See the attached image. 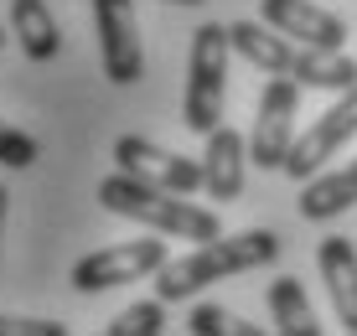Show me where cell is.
<instances>
[{
    "instance_id": "ba28073f",
    "label": "cell",
    "mask_w": 357,
    "mask_h": 336,
    "mask_svg": "<svg viewBox=\"0 0 357 336\" xmlns=\"http://www.w3.org/2000/svg\"><path fill=\"white\" fill-rule=\"evenodd\" d=\"M114 166L130 171V176H140V181L166 186V192H187V197L202 186V160L171 155V151H161V145L140 140V135H119L114 140Z\"/></svg>"
},
{
    "instance_id": "6da1fadb",
    "label": "cell",
    "mask_w": 357,
    "mask_h": 336,
    "mask_svg": "<svg viewBox=\"0 0 357 336\" xmlns=\"http://www.w3.org/2000/svg\"><path fill=\"white\" fill-rule=\"evenodd\" d=\"M280 243L269 228H249V233H218V238H207V243H197L192 254H181V259H166L161 269H155V295H161L166 305H176V300H187V295L197 290H207V284H218V280H228V275H249V269H264V264H275L280 259Z\"/></svg>"
},
{
    "instance_id": "e0dca14e",
    "label": "cell",
    "mask_w": 357,
    "mask_h": 336,
    "mask_svg": "<svg viewBox=\"0 0 357 336\" xmlns=\"http://www.w3.org/2000/svg\"><path fill=\"white\" fill-rule=\"evenodd\" d=\"M187 331L192 336H259L264 326L233 316V310H223V305H197L192 316H187Z\"/></svg>"
},
{
    "instance_id": "9a60e30c",
    "label": "cell",
    "mask_w": 357,
    "mask_h": 336,
    "mask_svg": "<svg viewBox=\"0 0 357 336\" xmlns=\"http://www.w3.org/2000/svg\"><path fill=\"white\" fill-rule=\"evenodd\" d=\"M352 202H357V160L342 166V171H326V176H311L295 207H301L305 222H326V217L347 213Z\"/></svg>"
},
{
    "instance_id": "5bb4252c",
    "label": "cell",
    "mask_w": 357,
    "mask_h": 336,
    "mask_svg": "<svg viewBox=\"0 0 357 336\" xmlns=\"http://www.w3.org/2000/svg\"><path fill=\"white\" fill-rule=\"evenodd\" d=\"M290 78L301 89H326V93H342L357 83V62L342 52V47H301L295 52V68Z\"/></svg>"
},
{
    "instance_id": "4fadbf2b",
    "label": "cell",
    "mask_w": 357,
    "mask_h": 336,
    "mask_svg": "<svg viewBox=\"0 0 357 336\" xmlns=\"http://www.w3.org/2000/svg\"><path fill=\"white\" fill-rule=\"evenodd\" d=\"M10 31L31 62H52L63 52V31H57V16L47 0H10Z\"/></svg>"
},
{
    "instance_id": "7c38bea8",
    "label": "cell",
    "mask_w": 357,
    "mask_h": 336,
    "mask_svg": "<svg viewBox=\"0 0 357 336\" xmlns=\"http://www.w3.org/2000/svg\"><path fill=\"white\" fill-rule=\"evenodd\" d=\"M321 280H326L331 305H337V321L347 326V336H357V248H352V238L321 243Z\"/></svg>"
},
{
    "instance_id": "ffe728a7",
    "label": "cell",
    "mask_w": 357,
    "mask_h": 336,
    "mask_svg": "<svg viewBox=\"0 0 357 336\" xmlns=\"http://www.w3.org/2000/svg\"><path fill=\"white\" fill-rule=\"evenodd\" d=\"M0 336H68L63 321H31V316H0Z\"/></svg>"
},
{
    "instance_id": "5b68a950",
    "label": "cell",
    "mask_w": 357,
    "mask_h": 336,
    "mask_svg": "<svg viewBox=\"0 0 357 336\" xmlns=\"http://www.w3.org/2000/svg\"><path fill=\"white\" fill-rule=\"evenodd\" d=\"M295 104H301V83L290 72L264 83L259 93V119H254V135H249V160L264 171H285V155L295 145Z\"/></svg>"
},
{
    "instance_id": "9c48e42d",
    "label": "cell",
    "mask_w": 357,
    "mask_h": 336,
    "mask_svg": "<svg viewBox=\"0 0 357 336\" xmlns=\"http://www.w3.org/2000/svg\"><path fill=\"white\" fill-rule=\"evenodd\" d=\"M243 166H249V140L233 124L207 130V155H202V186L213 202H233L243 192Z\"/></svg>"
},
{
    "instance_id": "7402d4cb",
    "label": "cell",
    "mask_w": 357,
    "mask_h": 336,
    "mask_svg": "<svg viewBox=\"0 0 357 336\" xmlns=\"http://www.w3.org/2000/svg\"><path fill=\"white\" fill-rule=\"evenodd\" d=\"M166 6H202V0H166Z\"/></svg>"
},
{
    "instance_id": "8992f818",
    "label": "cell",
    "mask_w": 357,
    "mask_h": 336,
    "mask_svg": "<svg viewBox=\"0 0 357 336\" xmlns=\"http://www.w3.org/2000/svg\"><path fill=\"white\" fill-rule=\"evenodd\" d=\"M93 26H98V57H104V78L114 89L145 78V47L135 26V0H93Z\"/></svg>"
},
{
    "instance_id": "52a82bcc",
    "label": "cell",
    "mask_w": 357,
    "mask_h": 336,
    "mask_svg": "<svg viewBox=\"0 0 357 336\" xmlns=\"http://www.w3.org/2000/svg\"><path fill=\"white\" fill-rule=\"evenodd\" d=\"M352 135H357V83H352V89H342V98L326 109L321 119H311V130H305V135H295V145L285 155V176L311 181L316 171H321L326 160L352 140Z\"/></svg>"
},
{
    "instance_id": "d6986e66",
    "label": "cell",
    "mask_w": 357,
    "mask_h": 336,
    "mask_svg": "<svg viewBox=\"0 0 357 336\" xmlns=\"http://www.w3.org/2000/svg\"><path fill=\"white\" fill-rule=\"evenodd\" d=\"M0 166H10V171L36 166V140L26 130H10L6 119H0Z\"/></svg>"
},
{
    "instance_id": "7a4b0ae2",
    "label": "cell",
    "mask_w": 357,
    "mask_h": 336,
    "mask_svg": "<svg viewBox=\"0 0 357 336\" xmlns=\"http://www.w3.org/2000/svg\"><path fill=\"white\" fill-rule=\"evenodd\" d=\"M98 202L109 213L130 217V222H145L151 233L161 238H181V243H207L223 233V217L213 207H197L187 202V192H166L155 181H140L130 171H114V176L98 181Z\"/></svg>"
},
{
    "instance_id": "30bf717a",
    "label": "cell",
    "mask_w": 357,
    "mask_h": 336,
    "mask_svg": "<svg viewBox=\"0 0 357 336\" xmlns=\"http://www.w3.org/2000/svg\"><path fill=\"white\" fill-rule=\"evenodd\" d=\"M259 10H264L269 26H280L285 36H295V42H305V47H347L342 16L311 6V0H264Z\"/></svg>"
},
{
    "instance_id": "2e32d148",
    "label": "cell",
    "mask_w": 357,
    "mask_h": 336,
    "mask_svg": "<svg viewBox=\"0 0 357 336\" xmlns=\"http://www.w3.org/2000/svg\"><path fill=\"white\" fill-rule=\"evenodd\" d=\"M269 316H275V326L285 336H316L321 331V321H316V310H311V300H305L295 275H280L269 284Z\"/></svg>"
},
{
    "instance_id": "44dd1931",
    "label": "cell",
    "mask_w": 357,
    "mask_h": 336,
    "mask_svg": "<svg viewBox=\"0 0 357 336\" xmlns=\"http://www.w3.org/2000/svg\"><path fill=\"white\" fill-rule=\"evenodd\" d=\"M6 202H10V192L0 186V233H6Z\"/></svg>"
},
{
    "instance_id": "3957f363",
    "label": "cell",
    "mask_w": 357,
    "mask_h": 336,
    "mask_svg": "<svg viewBox=\"0 0 357 336\" xmlns=\"http://www.w3.org/2000/svg\"><path fill=\"white\" fill-rule=\"evenodd\" d=\"M228 104V26L223 21H202L192 31L187 52V98H181V124L192 135H207L223 124Z\"/></svg>"
},
{
    "instance_id": "ac0fdd59",
    "label": "cell",
    "mask_w": 357,
    "mask_h": 336,
    "mask_svg": "<svg viewBox=\"0 0 357 336\" xmlns=\"http://www.w3.org/2000/svg\"><path fill=\"white\" fill-rule=\"evenodd\" d=\"M161 326H166V300L155 295V300H140V305L119 310L104 331H109V336H155Z\"/></svg>"
},
{
    "instance_id": "8fae6325",
    "label": "cell",
    "mask_w": 357,
    "mask_h": 336,
    "mask_svg": "<svg viewBox=\"0 0 357 336\" xmlns=\"http://www.w3.org/2000/svg\"><path fill=\"white\" fill-rule=\"evenodd\" d=\"M228 47L249 62V68L269 72V78H280V72L295 68L290 36L280 31V26H269V21H233V26H228Z\"/></svg>"
},
{
    "instance_id": "603a6c76",
    "label": "cell",
    "mask_w": 357,
    "mask_h": 336,
    "mask_svg": "<svg viewBox=\"0 0 357 336\" xmlns=\"http://www.w3.org/2000/svg\"><path fill=\"white\" fill-rule=\"evenodd\" d=\"M0 47H6V31H0Z\"/></svg>"
},
{
    "instance_id": "277c9868",
    "label": "cell",
    "mask_w": 357,
    "mask_h": 336,
    "mask_svg": "<svg viewBox=\"0 0 357 336\" xmlns=\"http://www.w3.org/2000/svg\"><path fill=\"white\" fill-rule=\"evenodd\" d=\"M166 259H171L166 243L151 238V233H145V238H130V243H109V248H98V254L73 264V290L104 295V290H114V284H135V280L155 275Z\"/></svg>"
}]
</instances>
